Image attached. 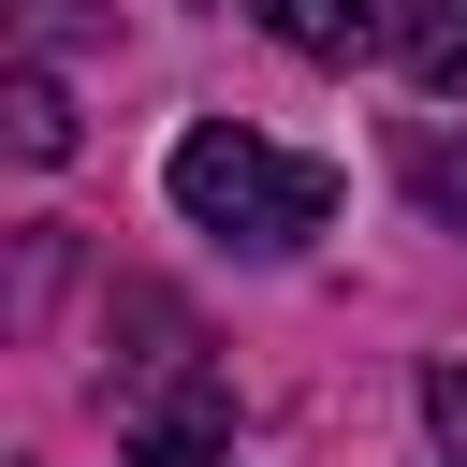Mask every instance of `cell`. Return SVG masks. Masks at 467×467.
Listing matches in <instances>:
<instances>
[{"instance_id": "1", "label": "cell", "mask_w": 467, "mask_h": 467, "mask_svg": "<svg viewBox=\"0 0 467 467\" xmlns=\"http://www.w3.org/2000/svg\"><path fill=\"white\" fill-rule=\"evenodd\" d=\"M161 190H175V219L190 234H219V248H306L321 219H336V175L321 161H292V146H263V131H234V117H190L175 131V161H161Z\"/></svg>"}, {"instance_id": "2", "label": "cell", "mask_w": 467, "mask_h": 467, "mask_svg": "<svg viewBox=\"0 0 467 467\" xmlns=\"http://www.w3.org/2000/svg\"><path fill=\"white\" fill-rule=\"evenodd\" d=\"M102 394H117L131 438H219V423H234V394H219V365H204V321H190L175 292H117V365H102Z\"/></svg>"}, {"instance_id": "3", "label": "cell", "mask_w": 467, "mask_h": 467, "mask_svg": "<svg viewBox=\"0 0 467 467\" xmlns=\"http://www.w3.org/2000/svg\"><path fill=\"white\" fill-rule=\"evenodd\" d=\"M292 58H365V44H394V0H248Z\"/></svg>"}, {"instance_id": "4", "label": "cell", "mask_w": 467, "mask_h": 467, "mask_svg": "<svg viewBox=\"0 0 467 467\" xmlns=\"http://www.w3.org/2000/svg\"><path fill=\"white\" fill-rule=\"evenodd\" d=\"M394 58H409V88L467 102V0H394Z\"/></svg>"}, {"instance_id": "5", "label": "cell", "mask_w": 467, "mask_h": 467, "mask_svg": "<svg viewBox=\"0 0 467 467\" xmlns=\"http://www.w3.org/2000/svg\"><path fill=\"white\" fill-rule=\"evenodd\" d=\"M0 131H15V161H73V88H58L44 58H15V88H0Z\"/></svg>"}, {"instance_id": "6", "label": "cell", "mask_w": 467, "mask_h": 467, "mask_svg": "<svg viewBox=\"0 0 467 467\" xmlns=\"http://www.w3.org/2000/svg\"><path fill=\"white\" fill-rule=\"evenodd\" d=\"M409 190H423L438 219H467V146H438V131H423V146H409Z\"/></svg>"}, {"instance_id": "7", "label": "cell", "mask_w": 467, "mask_h": 467, "mask_svg": "<svg viewBox=\"0 0 467 467\" xmlns=\"http://www.w3.org/2000/svg\"><path fill=\"white\" fill-rule=\"evenodd\" d=\"M423 423H438V452L467 467V365H438V379H423Z\"/></svg>"}, {"instance_id": "8", "label": "cell", "mask_w": 467, "mask_h": 467, "mask_svg": "<svg viewBox=\"0 0 467 467\" xmlns=\"http://www.w3.org/2000/svg\"><path fill=\"white\" fill-rule=\"evenodd\" d=\"M131 467H234L219 438H131Z\"/></svg>"}]
</instances>
